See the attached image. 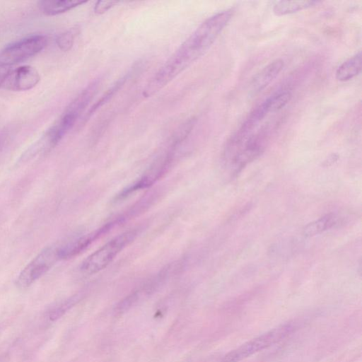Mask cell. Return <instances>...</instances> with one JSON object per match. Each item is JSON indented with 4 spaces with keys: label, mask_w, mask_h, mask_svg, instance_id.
<instances>
[{
    "label": "cell",
    "mask_w": 362,
    "mask_h": 362,
    "mask_svg": "<svg viewBox=\"0 0 362 362\" xmlns=\"http://www.w3.org/2000/svg\"><path fill=\"white\" fill-rule=\"evenodd\" d=\"M100 81L95 79L83 89L66 107L62 115L47 130L42 138V144L45 148L55 146L74 127L90 101L96 95Z\"/></svg>",
    "instance_id": "6da1fadb"
},
{
    "label": "cell",
    "mask_w": 362,
    "mask_h": 362,
    "mask_svg": "<svg viewBox=\"0 0 362 362\" xmlns=\"http://www.w3.org/2000/svg\"><path fill=\"white\" fill-rule=\"evenodd\" d=\"M138 228L124 232L89 255L81 264V270L86 274H95L106 267L125 247L137 236Z\"/></svg>",
    "instance_id": "7a4b0ae2"
},
{
    "label": "cell",
    "mask_w": 362,
    "mask_h": 362,
    "mask_svg": "<svg viewBox=\"0 0 362 362\" xmlns=\"http://www.w3.org/2000/svg\"><path fill=\"white\" fill-rule=\"evenodd\" d=\"M295 328V324L291 322L279 325L230 351L224 356L222 362H239L281 341L291 334Z\"/></svg>",
    "instance_id": "3957f363"
},
{
    "label": "cell",
    "mask_w": 362,
    "mask_h": 362,
    "mask_svg": "<svg viewBox=\"0 0 362 362\" xmlns=\"http://www.w3.org/2000/svg\"><path fill=\"white\" fill-rule=\"evenodd\" d=\"M58 247L49 246L42 250L20 272L16 285L20 289L30 286L46 274L59 260Z\"/></svg>",
    "instance_id": "277c9868"
},
{
    "label": "cell",
    "mask_w": 362,
    "mask_h": 362,
    "mask_svg": "<svg viewBox=\"0 0 362 362\" xmlns=\"http://www.w3.org/2000/svg\"><path fill=\"white\" fill-rule=\"evenodd\" d=\"M47 38L43 35H33L6 46L0 52V64L11 66L42 51L47 45Z\"/></svg>",
    "instance_id": "5b68a950"
},
{
    "label": "cell",
    "mask_w": 362,
    "mask_h": 362,
    "mask_svg": "<svg viewBox=\"0 0 362 362\" xmlns=\"http://www.w3.org/2000/svg\"><path fill=\"white\" fill-rule=\"evenodd\" d=\"M40 78V74L34 67L23 65L11 70L2 86L13 91L28 90L35 87Z\"/></svg>",
    "instance_id": "8992f818"
},
{
    "label": "cell",
    "mask_w": 362,
    "mask_h": 362,
    "mask_svg": "<svg viewBox=\"0 0 362 362\" xmlns=\"http://www.w3.org/2000/svg\"><path fill=\"white\" fill-rule=\"evenodd\" d=\"M284 66L281 59H276L271 62L252 78L250 83V91L257 94L264 90L279 74Z\"/></svg>",
    "instance_id": "52a82bcc"
},
{
    "label": "cell",
    "mask_w": 362,
    "mask_h": 362,
    "mask_svg": "<svg viewBox=\"0 0 362 362\" xmlns=\"http://www.w3.org/2000/svg\"><path fill=\"white\" fill-rule=\"evenodd\" d=\"M361 65L362 54L360 51L338 66L335 73L336 78L343 82L354 78L360 74Z\"/></svg>",
    "instance_id": "ba28073f"
},
{
    "label": "cell",
    "mask_w": 362,
    "mask_h": 362,
    "mask_svg": "<svg viewBox=\"0 0 362 362\" xmlns=\"http://www.w3.org/2000/svg\"><path fill=\"white\" fill-rule=\"evenodd\" d=\"M88 1L59 0L41 1L38 2L39 8L45 15L55 16L87 3Z\"/></svg>",
    "instance_id": "9c48e42d"
},
{
    "label": "cell",
    "mask_w": 362,
    "mask_h": 362,
    "mask_svg": "<svg viewBox=\"0 0 362 362\" xmlns=\"http://www.w3.org/2000/svg\"><path fill=\"white\" fill-rule=\"evenodd\" d=\"M132 71L127 72L122 77L119 78L115 83L88 109L85 113L81 124L86 123L88 119L103 105L108 102L113 95L125 84L127 79L129 78Z\"/></svg>",
    "instance_id": "30bf717a"
},
{
    "label": "cell",
    "mask_w": 362,
    "mask_h": 362,
    "mask_svg": "<svg viewBox=\"0 0 362 362\" xmlns=\"http://www.w3.org/2000/svg\"><path fill=\"white\" fill-rule=\"evenodd\" d=\"M319 3L316 1H279L273 6V13L278 16L291 14L312 7Z\"/></svg>",
    "instance_id": "8fae6325"
},
{
    "label": "cell",
    "mask_w": 362,
    "mask_h": 362,
    "mask_svg": "<svg viewBox=\"0 0 362 362\" xmlns=\"http://www.w3.org/2000/svg\"><path fill=\"white\" fill-rule=\"evenodd\" d=\"M336 216L334 214H328L319 219L306 225L303 230V235L306 237H311L318 235L323 231L332 227L336 222Z\"/></svg>",
    "instance_id": "7c38bea8"
},
{
    "label": "cell",
    "mask_w": 362,
    "mask_h": 362,
    "mask_svg": "<svg viewBox=\"0 0 362 362\" xmlns=\"http://www.w3.org/2000/svg\"><path fill=\"white\" fill-rule=\"evenodd\" d=\"M291 93L288 90H280L266 98L263 103L269 112L282 109L291 100Z\"/></svg>",
    "instance_id": "4fadbf2b"
},
{
    "label": "cell",
    "mask_w": 362,
    "mask_h": 362,
    "mask_svg": "<svg viewBox=\"0 0 362 362\" xmlns=\"http://www.w3.org/2000/svg\"><path fill=\"white\" fill-rule=\"evenodd\" d=\"M81 299L79 295L73 296L51 307L47 311V318L50 321H56L62 317L69 309L76 304Z\"/></svg>",
    "instance_id": "5bb4252c"
},
{
    "label": "cell",
    "mask_w": 362,
    "mask_h": 362,
    "mask_svg": "<svg viewBox=\"0 0 362 362\" xmlns=\"http://www.w3.org/2000/svg\"><path fill=\"white\" fill-rule=\"evenodd\" d=\"M75 37V32L72 30L61 33L57 38L56 42L62 51H68L73 46Z\"/></svg>",
    "instance_id": "9a60e30c"
},
{
    "label": "cell",
    "mask_w": 362,
    "mask_h": 362,
    "mask_svg": "<svg viewBox=\"0 0 362 362\" xmlns=\"http://www.w3.org/2000/svg\"><path fill=\"white\" fill-rule=\"evenodd\" d=\"M118 3L119 1H98L93 8L94 13L98 15L103 14L116 6Z\"/></svg>",
    "instance_id": "2e32d148"
},
{
    "label": "cell",
    "mask_w": 362,
    "mask_h": 362,
    "mask_svg": "<svg viewBox=\"0 0 362 362\" xmlns=\"http://www.w3.org/2000/svg\"><path fill=\"white\" fill-rule=\"evenodd\" d=\"M11 66L0 64V87L11 71Z\"/></svg>",
    "instance_id": "e0dca14e"
},
{
    "label": "cell",
    "mask_w": 362,
    "mask_h": 362,
    "mask_svg": "<svg viewBox=\"0 0 362 362\" xmlns=\"http://www.w3.org/2000/svg\"><path fill=\"white\" fill-rule=\"evenodd\" d=\"M338 159V156L335 155V154H332V156H330L325 162H324V165L325 166H327V165H332V163H334Z\"/></svg>",
    "instance_id": "ac0fdd59"
}]
</instances>
